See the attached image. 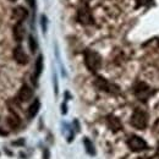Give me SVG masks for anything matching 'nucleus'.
I'll return each instance as SVG.
<instances>
[{"instance_id":"f257e3e1","label":"nucleus","mask_w":159,"mask_h":159,"mask_svg":"<svg viewBox=\"0 0 159 159\" xmlns=\"http://www.w3.org/2000/svg\"><path fill=\"white\" fill-rule=\"evenodd\" d=\"M84 64H86V66L88 67L89 71L96 72L102 66V58H100L98 53L88 49V50L84 52Z\"/></svg>"},{"instance_id":"f03ea898","label":"nucleus","mask_w":159,"mask_h":159,"mask_svg":"<svg viewBox=\"0 0 159 159\" xmlns=\"http://www.w3.org/2000/svg\"><path fill=\"white\" fill-rule=\"evenodd\" d=\"M131 125L139 130H143L147 127L148 125V115L146 111L141 110V109H136L131 116Z\"/></svg>"},{"instance_id":"7ed1b4c3","label":"nucleus","mask_w":159,"mask_h":159,"mask_svg":"<svg viewBox=\"0 0 159 159\" xmlns=\"http://www.w3.org/2000/svg\"><path fill=\"white\" fill-rule=\"evenodd\" d=\"M127 146L134 152H141L147 148V143L144 139H142L139 136H131L127 141Z\"/></svg>"},{"instance_id":"20e7f679","label":"nucleus","mask_w":159,"mask_h":159,"mask_svg":"<svg viewBox=\"0 0 159 159\" xmlns=\"http://www.w3.org/2000/svg\"><path fill=\"white\" fill-rule=\"evenodd\" d=\"M77 20H79L82 25H89V23L93 22L92 12H91V10H89V7H88L87 5H82L79 9Z\"/></svg>"},{"instance_id":"39448f33","label":"nucleus","mask_w":159,"mask_h":159,"mask_svg":"<svg viewBox=\"0 0 159 159\" xmlns=\"http://www.w3.org/2000/svg\"><path fill=\"white\" fill-rule=\"evenodd\" d=\"M94 84H96L99 89H102V91H107V92H110V93H114V92H118V91H119L116 86L111 84L110 82H108L107 80L103 79V77H97Z\"/></svg>"},{"instance_id":"423d86ee","label":"nucleus","mask_w":159,"mask_h":159,"mask_svg":"<svg viewBox=\"0 0 159 159\" xmlns=\"http://www.w3.org/2000/svg\"><path fill=\"white\" fill-rule=\"evenodd\" d=\"M152 91L146 83H139L135 88V94L139 100H147V98L151 96Z\"/></svg>"},{"instance_id":"0eeeda50","label":"nucleus","mask_w":159,"mask_h":159,"mask_svg":"<svg viewBox=\"0 0 159 159\" xmlns=\"http://www.w3.org/2000/svg\"><path fill=\"white\" fill-rule=\"evenodd\" d=\"M14 59L16 60V62H19L21 65H25V64L28 62V57H27V54L25 53V50L20 45H17L14 49Z\"/></svg>"},{"instance_id":"6e6552de","label":"nucleus","mask_w":159,"mask_h":159,"mask_svg":"<svg viewBox=\"0 0 159 159\" xmlns=\"http://www.w3.org/2000/svg\"><path fill=\"white\" fill-rule=\"evenodd\" d=\"M33 97V91L31 87H28L27 84H23L21 87V89L19 91V94H17V98L20 99V102H28Z\"/></svg>"},{"instance_id":"1a4fd4ad","label":"nucleus","mask_w":159,"mask_h":159,"mask_svg":"<svg viewBox=\"0 0 159 159\" xmlns=\"http://www.w3.org/2000/svg\"><path fill=\"white\" fill-rule=\"evenodd\" d=\"M14 37L15 39L21 42L25 37V28H23V25L22 22H17L15 26H14Z\"/></svg>"},{"instance_id":"9d476101","label":"nucleus","mask_w":159,"mask_h":159,"mask_svg":"<svg viewBox=\"0 0 159 159\" xmlns=\"http://www.w3.org/2000/svg\"><path fill=\"white\" fill-rule=\"evenodd\" d=\"M42 72H43V55H38V58L36 60V65H34V75H33L34 81L39 79Z\"/></svg>"},{"instance_id":"9b49d317","label":"nucleus","mask_w":159,"mask_h":159,"mask_svg":"<svg viewBox=\"0 0 159 159\" xmlns=\"http://www.w3.org/2000/svg\"><path fill=\"white\" fill-rule=\"evenodd\" d=\"M12 15H14V17H15L16 20L19 21V22H22V21L25 20L26 17H27L28 12H27V10H26L25 7H22V6H19V7L14 9V12H12Z\"/></svg>"},{"instance_id":"f8f14e48","label":"nucleus","mask_w":159,"mask_h":159,"mask_svg":"<svg viewBox=\"0 0 159 159\" xmlns=\"http://www.w3.org/2000/svg\"><path fill=\"white\" fill-rule=\"evenodd\" d=\"M108 125H109L110 130L114 131V132L121 130V122H120V120L116 116H109L108 118Z\"/></svg>"},{"instance_id":"ddd939ff","label":"nucleus","mask_w":159,"mask_h":159,"mask_svg":"<svg viewBox=\"0 0 159 159\" xmlns=\"http://www.w3.org/2000/svg\"><path fill=\"white\" fill-rule=\"evenodd\" d=\"M39 108H40V102L38 99H36L28 108V118H34L37 115V113L39 111Z\"/></svg>"},{"instance_id":"4468645a","label":"nucleus","mask_w":159,"mask_h":159,"mask_svg":"<svg viewBox=\"0 0 159 159\" xmlns=\"http://www.w3.org/2000/svg\"><path fill=\"white\" fill-rule=\"evenodd\" d=\"M83 144H84V149H86L87 154L94 157V156H96V148H94L92 141H91L89 139H83Z\"/></svg>"},{"instance_id":"2eb2a0df","label":"nucleus","mask_w":159,"mask_h":159,"mask_svg":"<svg viewBox=\"0 0 159 159\" xmlns=\"http://www.w3.org/2000/svg\"><path fill=\"white\" fill-rule=\"evenodd\" d=\"M7 122H9V125H10L11 127H17V126L20 125V119H19L17 115H14V116H10V118L7 119Z\"/></svg>"},{"instance_id":"dca6fc26","label":"nucleus","mask_w":159,"mask_h":159,"mask_svg":"<svg viewBox=\"0 0 159 159\" xmlns=\"http://www.w3.org/2000/svg\"><path fill=\"white\" fill-rule=\"evenodd\" d=\"M28 45H30L31 52L32 53H36V50H37V42L33 38V36H30V38H28Z\"/></svg>"},{"instance_id":"f3484780","label":"nucleus","mask_w":159,"mask_h":159,"mask_svg":"<svg viewBox=\"0 0 159 159\" xmlns=\"http://www.w3.org/2000/svg\"><path fill=\"white\" fill-rule=\"evenodd\" d=\"M42 28H43V32L47 31V17L45 16H42Z\"/></svg>"},{"instance_id":"a211bd4d","label":"nucleus","mask_w":159,"mask_h":159,"mask_svg":"<svg viewBox=\"0 0 159 159\" xmlns=\"http://www.w3.org/2000/svg\"><path fill=\"white\" fill-rule=\"evenodd\" d=\"M27 2L31 7H34V5H36V0H27Z\"/></svg>"},{"instance_id":"6ab92c4d","label":"nucleus","mask_w":159,"mask_h":159,"mask_svg":"<svg viewBox=\"0 0 159 159\" xmlns=\"http://www.w3.org/2000/svg\"><path fill=\"white\" fill-rule=\"evenodd\" d=\"M81 2H82L83 5H87V4L89 2V0H81Z\"/></svg>"},{"instance_id":"aec40b11","label":"nucleus","mask_w":159,"mask_h":159,"mask_svg":"<svg viewBox=\"0 0 159 159\" xmlns=\"http://www.w3.org/2000/svg\"><path fill=\"white\" fill-rule=\"evenodd\" d=\"M158 157H159V147H158Z\"/></svg>"},{"instance_id":"412c9836","label":"nucleus","mask_w":159,"mask_h":159,"mask_svg":"<svg viewBox=\"0 0 159 159\" xmlns=\"http://www.w3.org/2000/svg\"><path fill=\"white\" fill-rule=\"evenodd\" d=\"M10 1H16V0H10Z\"/></svg>"}]
</instances>
